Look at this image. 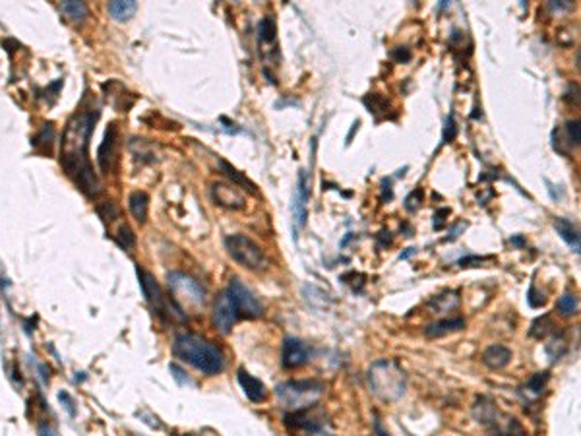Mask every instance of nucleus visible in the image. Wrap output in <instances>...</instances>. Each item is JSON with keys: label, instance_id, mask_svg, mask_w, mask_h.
I'll return each mask as SVG.
<instances>
[{"label": "nucleus", "instance_id": "1", "mask_svg": "<svg viewBox=\"0 0 581 436\" xmlns=\"http://www.w3.org/2000/svg\"><path fill=\"white\" fill-rule=\"evenodd\" d=\"M97 119H99L97 109H87V111L76 113L66 124L64 136H62V153H60V165L66 175L70 179H74L78 189L89 198L97 196L101 190L92 162L87 157V142L92 138Z\"/></svg>", "mask_w": 581, "mask_h": 436}, {"label": "nucleus", "instance_id": "2", "mask_svg": "<svg viewBox=\"0 0 581 436\" xmlns=\"http://www.w3.org/2000/svg\"><path fill=\"white\" fill-rule=\"evenodd\" d=\"M173 353L207 376L219 374L225 369V357L221 349L198 333H178L173 342Z\"/></svg>", "mask_w": 581, "mask_h": 436}, {"label": "nucleus", "instance_id": "3", "mask_svg": "<svg viewBox=\"0 0 581 436\" xmlns=\"http://www.w3.org/2000/svg\"><path fill=\"white\" fill-rule=\"evenodd\" d=\"M368 388L382 401H397L405 394L407 376L395 359H380L368 369Z\"/></svg>", "mask_w": 581, "mask_h": 436}, {"label": "nucleus", "instance_id": "4", "mask_svg": "<svg viewBox=\"0 0 581 436\" xmlns=\"http://www.w3.org/2000/svg\"><path fill=\"white\" fill-rule=\"evenodd\" d=\"M322 394H324V384L318 380H289L275 388L277 399L289 411L316 406Z\"/></svg>", "mask_w": 581, "mask_h": 436}, {"label": "nucleus", "instance_id": "5", "mask_svg": "<svg viewBox=\"0 0 581 436\" xmlns=\"http://www.w3.org/2000/svg\"><path fill=\"white\" fill-rule=\"evenodd\" d=\"M473 415L487 428L488 436H523V427L517 423V419L500 411L490 399L478 398L473 406Z\"/></svg>", "mask_w": 581, "mask_h": 436}, {"label": "nucleus", "instance_id": "6", "mask_svg": "<svg viewBox=\"0 0 581 436\" xmlns=\"http://www.w3.org/2000/svg\"><path fill=\"white\" fill-rule=\"evenodd\" d=\"M225 248L229 256L233 258L236 264H241L250 272H260L268 265V258H266L262 247L246 235H241V233L229 235L225 238Z\"/></svg>", "mask_w": 581, "mask_h": 436}, {"label": "nucleus", "instance_id": "7", "mask_svg": "<svg viewBox=\"0 0 581 436\" xmlns=\"http://www.w3.org/2000/svg\"><path fill=\"white\" fill-rule=\"evenodd\" d=\"M169 289L175 297V304L184 303L187 306L200 308L206 303V293H204L202 285L187 274H180V272L169 274Z\"/></svg>", "mask_w": 581, "mask_h": 436}, {"label": "nucleus", "instance_id": "8", "mask_svg": "<svg viewBox=\"0 0 581 436\" xmlns=\"http://www.w3.org/2000/svg\"><path fill=\"white\" fill-rule=\"evenodd\" d=\"M227 293L231 297V301L234 303V308L239 313V318H260L263 314V304L258 301V297L246 287V285L241 284V279L233 277L229 281V287H227Z\"/></svg>", "mask_w": 581, "mask_h": 436}, {"label": "nucleus", "instance_id": "9", "mask_svg": "<svg viewBox=\"0 0 581 436\" xmlns=\"http://www.w3.org/2000/svg\"><path fill=\"white\" fill-rule=\"evenodd\" d=\"M138 279H140L141 293H144L146 301H148V304L151 306V311L157 314L159 318H163V320H165V318H171L169 303H167V299L163 297V291H161L157 279H155L150 272H146L144 268H140V265H138Z\"/></svg>", "mask_w": 581, "mask_h": 436}, {"label": "nucleus", "instance_id": "10", "mask_svg": "<svg viewBox=\"0 0 581 436\" xmlns=\"http://www.w3.org/2000/svg\"><path fill=\"white\" fill-rule=\"evenodd\" d=\"M239 320V313L234 308V303L231 301V297L227 291L217 297L216 304H214V313H211V322L217 328V332H221L223 335L233 330L234 322Z\"/></svg>", "mask_w": 581, "mask_h": 436}, {"label": "nucleus", "instance_id": "11", "mask_svg": "<svg viewBox=\"0 0 581 436\" xmlns=\"http://www.w3.org/2000/svg\"><path fill=\"white\" fill-rule=\"evenodd\" d=\"M312 351L299 338H285L281 345V365L285 369H299L310 360Z\"/></svg>", "mask_w": 581, "mask_h": 436}, {"label": "nucleus", "instance_id": "12", "mask_svg": "<svg viewBox=\"0 0 581 436\" xmlns=\"http://www.w3.org/2000/svg\"><path fill=\"white\" fill-rule=\"evenodd\" d=\"M324 421H326V417L318 409V403L310 406V408L299 409V411H289L285 415V425L289 428H304V430H312V433L320 430Z\"/></svg>", "mask_w": 581, "mask_h": 436}, {"label": "nucleus", "instance_id": "13", "mask_svg": "<svg viewBox=\"0 0 581 436\" xmlns=\"http://www.w3.org/2000/svg\"><path fill=\"white\" fill-rule=\"evenodd\" d=\"M309 175L304 171H300L299 179H297V189H295V200H293V221H295V229L297 231L300 227H304V223H306V202H309Z\"/></svg>", "mask_w": 581, "mask_h": 436}, {"label": "nucleus", "instance_id": "14", "mask_svg": "<svg viewBox=\"0 0 581 436\" xmlns=\"http://www.w3.org/2000/svg\"><path fill=\"white\" fill-rule=\"evenodd\" d=\"M211 200L216 202L217 206L227 209H243L246 206V200L244 196L236 190V186H231L227 182H214L211 184Z\"/></svg>", "mask_w": 581, "mask_h": 436}, {"label": "nucleus", "instance_id": "15", "mask_svg": "<svg viewBox=\"0 0 581 436\" xmlns=\"http://www.w3.org/2000/svg\"><path fill=\"white\" fill-rule=\"evenodd\" d=\"M465 328V320L461 316H453V318H444V320H436V322L428 324L424 328V335L428 340H438V338H444L448 333L460 332Z\"/></svg>", "mask_w": 581, "mask_h": 436}, {"label": "nucleus", "instance_id": "16", "mask_svg": "<svg viewBox=\"0 0 581 436\" xmlns=\"http://www.w3.org/2000/svg\"><path fill=\"white\" fill-rule=\"evenodd\" d=\"M236 378H239V384L241 388L244 390L246 398L254 401V403H260L263 398H266V384L262 380H258L256 376H252L250 372H246L244 369H239L236 372Z\"/></svg>", "mask_w": 581, "mask_h": 436}, {"label": "nucleus", "instance_id": "17", "mask_svg": "<svg viewBox=\"0 0 581 436\" xmlns=\"http://www.w3.org/2000/svg\"><path fill=\"white\" fill-rule=\"evenodd\" d=\"M480 360L487 365L488 369L500 370L504 369V367H508V363L512 360V351L508 349L506 345L494 343V345H488L487 349L483 351Z\"/></svg>", "mask_w": 581, "mask_h": 436}, {"label": "nucleus", "instance_id": "18", "mask_svg": "<svg viewBox=\"0 0 581 436\" xmlns=\"http://www.w3.org/2000/svg\"><path fill=\"white\" fill-rule=\"evenodd\" d=\"M554 229H556V233L560 235V238H562L564 243L572 248L575 254H580L581 241H580V229H578V225H573L570 219L556 218L554 219Z\"/></svg>", "mask_w": 581, "mask_h": 436}, {"label": "nucleus", "instance_id": "19", "mask_svg": "<svg viewBox=\"0 0 581 436\" xmlns=\"http://www.w3.org/2000/svg\"><path fill=\"white\" fill-rule=\"evenodd\" d=\"M114 138H116V128H114V124H109V128H107V132H105L103 143H101L99 150H97V162H99V167H101L103 171H107V169L111 167V162H113Z\"/></svg>", "mask_w": 581, "mask_h": 436}, {"label": "nucleus", "instance_id": "20", "mask_svg": "<svg viewBox=\"0 0 581 436\" xmlns=\"http://www.w3.org/2000/svg\"><path fill=\"white\" fill-rule=\"evenodd\" d=\"M128 208H130V213L134 216V219L138 223H146L148 219V208H150V198L146 192L141 190H136L132 192L130 198H128Z\"/></svg>", "mask_w": 581, "mask_h": 436}, {"label": "nucleus", "instance_id": "21", "mask_svg": "<svg viewBox=\"0 0 581 436\" xmlns=\"http://www.w3.org/2000/svg\"><path fill=\"white\" fill-rule=\"evenodd\" d=\"M107 10H109V14L114 21H126L136 14L138 4L134 0H114V2H109Z\"/></svg>", "mask_w": 581, "mask_h": 436}, {"label": "nucleus", "instance_id": "22", "mask_svg": "<svg viewBox=\"0 0 581 436\" xmlns=\"http://www.w3.org/2000/svg\"><path fill=\"white\" fill-rule=\"evenodd\" d=\"M217 163H219V167H221V171L225 173L227 177H229V179L233 180L234 186H244V189L250 190V192H254V194L258 192V190H256V184H254V182H250V180L246 179V177H244L243 173L236 171V169H234L233 165H229V163H227L225 159H219V162H217Z\"/></svg>", "mask_w": 581, "mask_h": 436}, {"label": "nucleus", "instance_id": "23", "mask_svg": "<svg viewBox=\"0 0 581 436\" xmlns=\"http://www.w3.org/2000/svg\"><path fill=\"white\" fill-rule=\"evenodd\" d=\"M60 10H62V14H64L66 18H70L72 21H82L89 14L85 2H80V0H66V2L60 4Z\"/></svg>", "mask_w": 581, "mask_h": 436}, {"label": "nucleus", "instance_id": "24", "mask_svg": "<svg viewBox=\"0 0 581 436\" xmlns=\"http://www.w3.org/2000/svg\"><path fill=\"white\" fill-rule=\"evenodd\" d=\"M578 308H580V303H578V295L575 293H564L556 303V311L560 313V316H566V318L578 314Z\"/></svg>", "mask_w": 581, "mask_h": 436}, {"label": "nucleus", "instance_id": "25", "mask_svg": "<svg viewBox=\"0 0 581 436\" xmlns=\"http://www.w3.org/2000/svg\"><path fill=\"white\" fill-rule=\"evenodd\" d=\"M548 378H550V372H537V374H533L531 378L525 382L523 386V392H527L529 396H539L541 392L544 390V386H546V382H548Z\"/></svg>", "mask_w": 581, "mask_h": 436}, {"label": "nucleus", "instance_id": "26", "mask_svg": "<svg viewBox=\"0 0 581 436\" xmlns=\"http://www.w3.org/2000/svg\"><path fill=\"white\" fill-rule=\"evenodd\" d=\"M550 328H554L553 320H550V316H548V314H544V316H539V318L531 324L529 335H531V338H537V340H543L544 335H548Z\"/></svg>", "mask_w": 581, "mask_h": 436}, {"label": "nucleus", "instance_id": "27", "mask_svg": "<svg viewBox=\"0 0 581 436\" xmlns=\"http://www.w3.org/2000/svg\"><path fill=\"white\" fill-rule=\"evenodd\" d=\"M258 33H260V41L263 43H273L275 41V33H277V26L275 19L272 16H266L258 26Z\"/></svg>", "mask_w": 581, "mask_h": 436}, {"label": "nucleus", "instance_id": "28", "mask_svg": "<svg viewBox=\"0 0 581 436\" xmlns=\"http://www.w3.org/2000/svg\"><path fill=\"white\" fill-rule=\"evenodd\" d=\"M114 238H116V243H119L124 250H130V248H134V245H136V237H134L132 229L128 227L126 223L119 225L116 233H114Z\"/></svg>", "mask_w": 581, "mask_h": 436}, {"label": "nucleus", "instance_id": "29", "mask_svg": "<svg viewBox=\"0 0 581 436\" xmlns=\"http://www.w3.org/2000/svg\"><path fill=\"white\" fill-rule=\"evenodd\" d=\"M97 213L101 216V219H103L105 223H111L114 219H119L121 209L116 208L113 202H101V204L97 206Z\"/></svg>", "mask_w": 581, "mask_h": 436}, {"label": "nucleus", "instance_id": "30", "mask_svg": "<svg viewBox=\"0 0 581 436\" xmlns=\"http://www.w3.org/2000/svg\"><path fill=\"white\" fill-rule=\"evenodd\" d=\"M564 128H566V136H568V143H570V148H578L581 142L580 121H578V119H575V121H568Z\"/></svg>", "mask_w": 581, "mask_h": 436}, {"label": "nucleus", "instance_id": "31", "mask_svg": "<svg viewBox=\"0 0 581 436\" xmlns=\"http://www.w3.org/2000/svg\"><path fill=\"white\" fill-rule=\"evenodd\" d=\"M527 303L531 304L533 308H539V306H543V304L546 303V297H544V293H539L535 285H531V287H529V293H527Z\"/></svg>", "mask_w": 581, "mask_h": 436}, {"label": "nucleus", "instance_id": "32", "mask_svg": "<svg viewBox=\"0 0 581 436\" xmlns=\"http://www.w3.org/2000/svg\"><path fill=\"white\" fill-rule=\"evenodd\" d=\"M421 200H422V192L419 189L413 190L411 194L407 196V200H405V208H407V211H415V209H419V206H421Z\"/></svg>", "mask_w": 581, "mask_h": 436}, {"label": "nucleus", "instance_id": "33", "mask_svg": "<svg viewBox=\"0 0 581 436\" xmlns=\"http://www.w3.org/2000/svg\"><path fill=\"white\" fill-rule=\"evenodd\" d=\"M456 134H458L456 119H453V114H450V116H448V121H446V128H444V143L451 142V140L456 138Z\"/></svg>", "mask_w": 581, "mask_h": 436}, {"label": "nucleus", "instance_id": "34", "mask_svg": "<svg viewBox=\"0 0 581 436\" xmlns=\"http://www.w3.org/2000/svg\"><path fill=\"white\" fill-rule=\"evenodd\" d=\"M448 297H450V291H448V293H444V295H438V297H434L432 304H434V308H436L438 313H448L450 308H456V306L448 304Z\"/></svg>", "mask_w": 581, "mask_h": 436}, {"label": "nucleus", "instance_id": "35", "mask_svg": "<svg viewBox=\"0 0 581 436\" xmlns=\"http://www.w3.org/2000/svg\"><path fill=\"white\" fill-rule=\"evenodd\" d=\"M171 372H173V378L177 380L180 386H194V382L188 378L187 374H184V370L177 367V365H171Z\"/></svg>", "mask_w": 581, "mask_h": 436}, {"label": "nucleus", "instance_id": "36", "mask_svg": "<svg viewBox=\"0 0 581 436\" xmlns=\"http://www.w3.org/2000/svg\"><path fill=\"white\" fill-rule=\"evenodd\" d=\"M492 258H480V256H467V258H461L460 262V268H475V265H480L485 264V262H490Z\"/></svg>", "mask_w": 581, "mask_h": 436}, {"label": "nucleus", "instance_id": "37", "mask_svg": "<svg viewBox=\"0 0 581 436\" xmlns=\"http://www.w3.org/2000/svg\"><path fill=\"white\" fill-rule=\"evenodd\" d=\"M392 57H394L397 62H407V60H411V51L407 47H397L392 51Z\"/></svg>", "mask_w": 581, "mask_h": 436}, {"label": "nucleus", "instance_id": "38", "mask_svg": "<svg viewBox=\"0 0 581 436\" xmlns=\"http://www.w3.org/2000/svg\"><path fill=\"white\" fill-rule=\"evenodd\" d=\"M382 189H384V194H382V200H392V196H394V194H392V180H388V179H384L382 180Z\"/></svg>", "mask_w": 581, "mask_h": 436}, {"label": "nucleus", "instance_id": "39", "mask_svg": "<svg viewBox=\"0 0 581 436\" xmlns=\"http://www.w3.org/2000/svg\"><path fill=\"white\" fill-rule=\"evenodd\" d=\"M37 435L39 436H60L57 430H55V428H51L49 425H43V427H39Z\"/></svg>", "mask_w": 581, "mask_h": 436}, {"label": "nucleus", "instance_id": "40", "mask_svg": "<svg viewBox=\"0 0 581 436\" xmlns=\"http://www.w3.org/2000/svg\"><path fill=\"white\" fill-rule=\"evenodd\" d=\"M374 433H376V436H390V433L382 427V423H380L378 419H374Z\"/></svg>", "mask_w": 581, "mask_h": 436}, {"label": "nucleus", "instance_id": "41", "mask_svg": "<svg viewBox=\"0 0 581 436\" xmlns=\"http://www.w3.org/2000/svg\"><path fill=\"white\" fill-rule=\"evenodd\" d=\"M465 227H467L465 223H460L458 227H456V229H453V231H451V237H448V238H446V241H453V238L460 237V231H463V229H465Z\"/></svg>", "mask_w": 581, "mask_h": 436}, {"label": "nucleus", "instance_id": "42", "mask_svg": "<svg viewBox=\"0 0 581 436\" xmlns=\"http://www.w3.org/2000/svg\"><path fill=\"white\" fill-rule=\"evenodd\" d=\"M572 4L570 2H566V4H558V2H550V8L553 10H562V8H570Z\"/></svg>", "mask_w": 581, "mask_h": 436}, {"label": "nucleus", "instance_id": "43", "mask_svg": "<svg viewBox=\"0 0 581 436\" xmlns=\"http://www.w3.org/2000/svg\"><path fill=\"white\" fill-rule=\"evenodd\" d=\"M312 436H331V435H328V433H322V430H316V433H312Z\"/></svg>", "mask_w": 581, "mask_h": 436}, {"label": "nucleus", "instance_id": "44", "mask_svg": "<svg viewBox=\"0 0 581 436\" xmlns=\"http://www.w3.org/2000/svg\"><path fill=\"white\" fill-rule=\"evenodd\" d=\"M446 6H450V2H446V0H442L440 4H438V8H446Z\"/></svg>", "mask_w": 581, "mask_h": 436}]
</instances>
